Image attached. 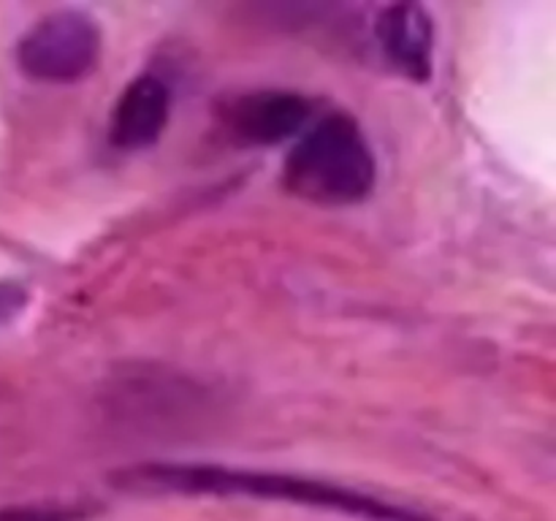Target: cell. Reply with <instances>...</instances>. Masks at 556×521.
I'll return each mask as SVG.
<instances>
[{
	"mask_svg": "<svg viewBox=\"0 0 556 521\" xmlns=\"http://www.w3.org/2000/svg\"><path fill=\"white\" fill-rule=\"evenodd\" d=\"M109 483L128 494H185V497H255L277 503L324 508L369 521H429L413 510L391 505L372 494L337 486L318 478L271 470L199 465V461H141L109 472Z\"/></svg>",
	"mask_w": 556,
	"mask_h": 521,
	"instance_id": "obj_1",
	"label": "cell"
},
{
	"mask_svg": "<svg viewBox=\"0 0 556 521\" xmlns=\"http://www.w3.org/2000/svg\"><path fill=\"white\" fill-rule=\"evenodd\" d=\"M378 182V161L362 125L331 112L309 125L282 163V185L315 206L362 204Z\"/></svg>",
	"mask_w": 556,
	"mask_h": 521,
	"instance_id": "obj_2",
	"label": "cell"
},
{
	"mask_svg": "<svg viewBox=\"0 0 556 521\" xmlns=\"http://www.w3.org/2000/svg\"><path fill=\"white\" fill-rule=\"evenodd\" d=\"M101 60V30L87 11L58 9L36 22L16 43V65L33 81L74 85Z\"/></svg>",
	"mask_w": 556,
	"mask_h": 521,
	"instance_id": "obj_3",
	"label": "cell"
},
{
	"mask_svg": "<svg viewBox=\"0 0 556 521\" xmlns=\"http://www.w3.org/2000/svg\"><path fill=\"white\" fill-rule=\"evenodd\" d=\"M220 125L237 144L275 147L313 125V103L293 90L242 92L220 109Z\"/></svg>",
	"mask_w": 556,
	"mask_h": 521,
	"instance_id": "obj_4",
	"label": "cell"
},
{
	"mask_svg": "<svg viewBox=\"0 0 556 521\" xmlns=\"http://www.w3.org/2000/svg\"><path fill=\"white\" fill-rule=\"evenodd\" d=\"M375 41L386 63L410 81L432 79L434 25L432 16L418 3L383 5L375 20Z\"/></svg>",
	"mask_w": 556,
	"mask_h": 521,
	"instance_id": "obj_5",
	"label": "cell"
},
{
	"mask_svg": "<svg viewBox=\"0 0 556 521\" xmlns=\"http://www.w3.org/2000/svg\"><path fill=\"white\" fill-rule=\"evenodd\" d=\"M172 117V87L155 74H141L125 85L109 117V141L125 152L147 150Z\"/></svg>",
	"mask_w": 556,
	"mask_h": 521,
	"instance_id": "obj_6",
	"label": "cell"
},
{
	"mask_svg": "<svg viewBox=\"0 0 556 521\" xmlns=\"http://www.w3.org/2000/svg\"><path fill=\"white\" fill-rule=\"evenodd\" d=\"M92 510L68 503H30L0 508V521H85Z\"/></svg>",
	"mask_w": 556,
	"mask_h": 521,
	"instance_id": "obj_7",
	"label": "cell"
},
{
	"mask_svg": "<svg viewBox=\"0 0 556 521\" xmlns=\"http://www.w3.org/2000/svg\"><path fill=\"white\" fill-rule=\"evenodd\" d=\"M27 302H30V293L20 282L0 280V326L14 320L20 313H25Z\"/></svg>",
	"mask_w": 556,
	"mask_h": 521,
	"instance_id": "obj_8",
	"label": "cell"
}]
</instances>
